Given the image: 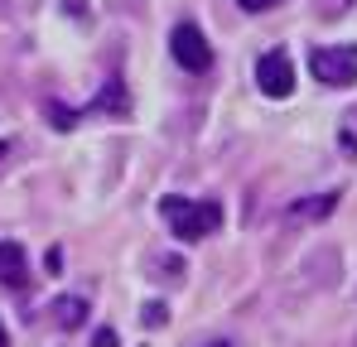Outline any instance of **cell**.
I'll return each mask as SVG.
<instances>
[{
  "label": "cell",
  "mask_w": 357,
  "mask_h": 347,
  "mask_svg": "<svg viewBox=\"0 0 357 347\" xmlns=\"http://www.w3.org/2000/svg\"><path fill=\"white\" fill-rule=\"evenodd\" d=\"M208 347H232V343H208Z\"/></svg>",
  "instance_id": "11"
},
{
  "label": "cell",
  "mask_w": 357,
  "mask_h": 347,
  "mask_svg": "<svg viewBox=\"0 0 357 347\" xmlns=\"http://www.w3.org/2000/svg\"><path fill=\"white\" fill-rule=\"evenodd\" d=\"M309 72H314L324 87H353L357 82V44L314 49V54H309Z\"/></svg>",
  "instance_id": "2"
},
{
  "label": "cell",
  "mask_w": 357,
  "mask_h": 347,
  "mask_svg": "<svg viewBox=\"0 0 357 347\" xmlns=\"http://www.w3.org/2000/svg\"><path fill=\"white\" fill-rule=\"evenodd\" d=\"M0 347H5V328H0Z\"/></svg>",
  "instance_id": "12"
},
{
  "label": "cell",
  "mask_w": 357,
  "mask_h": 347,
  "mask_svg": "<svg viewBox=\"0 0 357 347\" xmlns=\"http://www.w3.org/2000/svg\"><path fill=\"white\" fill-rule=\"evenodd\" d=\"M348 5H353V0H319V10H324V15H343Z\"/></svg>",
  "instance_id": "8"
},
{
  "label": "cell",
  "mask_w": 357,
  "mask_h": 347,
  "mask_svg": "<svg viewBox=\"0 0 357 347\" xmlns=\"http://www.w3.org/2000/svg\"><path fill=\"white\" fill-rule=\"evenodd\" d=\"M92 347H116V333H112V328H97V338H92Z\"/></svg>",
  "instance_id": "9"
},
{
  "label": "cell",
  "mask_w": 357,
  "mask_h": 347,
  "mask_svg": "<svg viewBox=\"0 0 357 347\" xmlns=\"http://www.w3.org/2000/svg\"><path fill=\"white\" fill-rule=\"evenodd\" d=\"M241 10H271V5H275V0H237Z\"/></svg>",
  "instance_id": "10"
},
{
  "label": "cell",
  "mask_w": 357,
  "mask_h": 347,
  "mask_svg": "<svg viewBox=\"0 0 357 347\" xmlns=\"http://www.w3.org/2000/svg\"><path fill=\"white\" fill-rule=\"evenodd\" d=\"M54 318H59V328H77L87 318V299H59L54 304Z\"/></svg>",
  "instance_id": "7"
},
{
  "label": "cell",
  "mask_w": 357,
  "mask_h": 347,
  "mask_svg": "<svg viewBox=\"0 0 357 347\" xmlns=\"http://www.w3.org/2000/svg\"><path fill=\"white\" fill-rule=\"evenodd\" d=\"M160 213H165V222L174 227V236H183V241H203V236H213V231L222 227V208H218V203L165 198V203H160Z\"/></svg>",
  "instance_id": "1"
},
{
  "label": "cell",
  "mask_w": 357,
  "mask_h": 347,
  "mask_svg": "<svg viewBox=\"0 0 357 347\" xmlns=\"http://www.w3.org/2000/svg\"><path fill=\"white\" fill-rule=\"evenodd\" d=\"M169 54H174V63L183 68V72H208V68H213V44L203 39L198 24H174Z\"/></svg>",
  "instance_id": "3"
},
{
  "label": "cell",
  "mask_w": 357,
  "mask_h": 347,
  "mask_svg": "<svg viewBox=\"0 0 357 347\" xmlns=\"http://www.w3.org/2000/svg\"><path fill=\"white\" fill-rule=\"evenodd\" d=\"M0 280L10 289H20L29 280V261H24V246L20 241H0Z\"/></svg>",
  "instance_id": "5"
},
{
  "label": "cell",
  "mask_w": 357,
  "mask_h": 347,
  "mask_svg": "<svg viewBox=\"0 0 357 347\" xmlns=\"http://www.w3.org/2000/svg\"><path fill=\"white\" fill-rule=\"evenodd\" d=\"M333 203H338V193H319V198H309V203H295V208H290V217H295V222L324 217V213H333Z\"/></svg>",
  "instance_id": "6"
},
{
  "label": "cell",
  "mask_w": 357,
  "mask_h": 347,
  "mask_svg": "<svg viewBox=\"0 0 357 347\" xmlns=\"http://www.w3.org/2000/svg\"><path fill=\"white\" fill-rule=\"evenodd\" d=\"M256 87H261L266 97H275V102L295 92V63H290V54H285V49L261 54V63H256Z\"/></svg>",
  "instance_id": "4"
}]
</instances>
